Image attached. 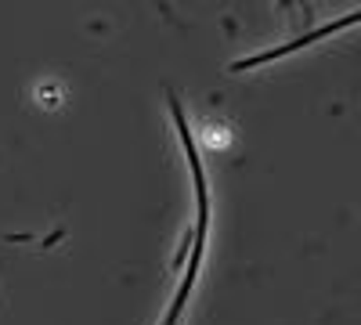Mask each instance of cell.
Returning a JSON list of instances; mask_svg holds the SVG:
<instances>
[{
	"instance_id": "6da1fadb",
	"label": "cell",
	"mask_w": 361,
	"mask_h": 325,
	"mask_svg": "<svg viewBox=\"0 0 361 325\" xmlns=\"http://www.w3.org/2000/svg\"><path fill=\"white\" fill-rule=\"evenodd\" d=\"M170 112H173V123L180 130V141H185V152H188V163H192V173H195V199H199V217H195V243H192V264H188V278L180 282V293L177 300L170 304L163 325H177L180 311L188 304V289L199 275V260H202V250H206V224H209V199H206V173H202V163H199V152H195V141H192V130H188V120L180 112V102L170 94Z\"/></svg>"
},
{
	"instance_id": "7a4b0ae2",
	"label": "cell",
	"mask_w": 361,
	"mask_h": 325,
	"mask_svg": "<svg viewBox=\"0 0 361 325\" xmlns=\"http://www.w3.org/2000/svg\"><path fill=\"white\" fill-rule=\"evenodd\" d=\"M350 22H361V11H354V15H347V18L333 22V25H325V29H314V33H307V37H300V40H293V44H282V47H271V51H260V54L246 58V62H238V66H231V69H253V66H260V62H271V58H282V54H289V51H300V47H304V44H314L318 37H329V33H336V29H343V25H350Z\"/></svg>"
}]
</instances>
